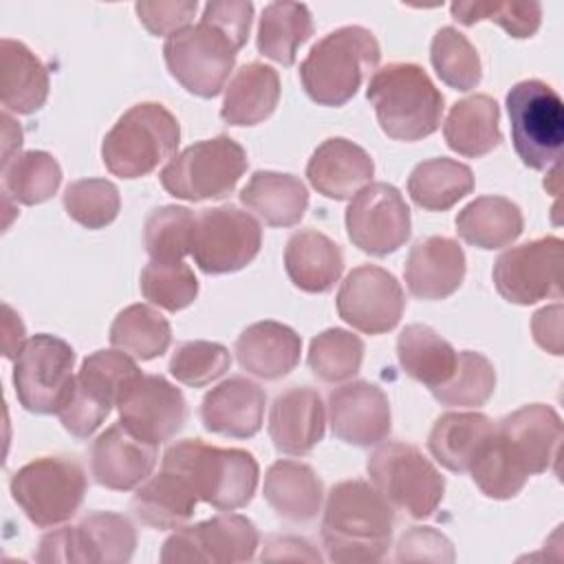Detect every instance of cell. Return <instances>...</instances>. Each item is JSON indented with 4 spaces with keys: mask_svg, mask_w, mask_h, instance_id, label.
Masks as SVG:
<instances>
[{
    "mask_svg": "<svg viewBox=\"0 0 564 564\" xmlns=\"http://www.w3.org/2000/svg\"><path fill=\"white\" fill-rule=\"evenodd\" d=\"M562 441L564 425L551 405H522L496 423L491 443L469 474L487 498L509 500L529 476L557 471Z\"/></svg>",
    "mask_w": 564,
    "mask_h": 564,
    "instance_id": "obj_1",
    "label": "cell"
},
{
    "mask_svg": "<svg viewBox=\"0 0 564 564\" xmlns=\"http://www.w3.org/2000/svg\"><path fill=\"white\" fill-rule=\"evenodd\" d=\"M394 511L372 482L341 480L326 496L322 544L326 557L339 564H372L383 560L392 542Z\"/></svg>",
    "mask_w": 564,
    "mask_h": 564,
    "instance_id": "obj_2",
    "label": "cell"
},
{
    "mask_svg": "<svg viewBox=\"0 0 564 564\" xmlns=\"http://www.w3.org/2000/svg\"><path fill=\"white\" fill-rule=\"evenodd\" d=\"M161 467L178 471L198 500L220 511L247 507L256 494L260 476L251 452L207 445L200 438H183L170 445Z\"/></svg>",
    "mask_w": 564,
    "mask_h": 564,
    "instance_id": "obj_3",
    "label": "cell"
},
{
    "mask_svg": "<svg viewBox=\"0 0 564 564\" xmlns=\"http://www.w3.org/2000/svg\"><path fill=\"white\" fill-rule=\"evenodd\" d=\"M383 134L419 141L434 134L443 117V95L430 75L412 62H390L375 70L366 90Z\"/></svg>",
    "mask_w": 564,
    "mask_h": 564,
    "instance_id": "obj_4",
    "label": "cell"
},
{
    "mask_svg": "<svg viewBox=\"0 0 564 564\" xmlns=\"http://www.w3.org/2000/svg\"><path fill=\"white\" fill-rule=\"evenodd\" d=\"M381 48L372 31L348 24L317 40L300 64V82L319 106H344L377 68Z\"/></svg>",
    "mask_w": 564,
    "mask_h": 564,
    "instance_id": "obj_5",
    "label": "cell"
},
{
    "mask_svg": "<svg viewBox=\"0 0 564 564\" xmlns=\"http://www.w3.org/2000/svg\"><path fill=\"white\" fill-rule=\"evenodd\" d=\"M181 141L176 117L156 101L126 110L101 143L106 170L119 178H139L174 154Z\"/></svg>",
    "mask_w": 564,
    "mask_h": 564,
    "instance_id": "obj_6",
    "label": "cell"
},
{
    "mask_svg": "<svg viewBox=\"0 0 564 564\" xmlns=\"http://www.w3.org/2000/svg\"><path fill=\"white\" fill-rule=\"evenodd\" d=\"M366 469L370 482L390 507L410 518H430L443 500L445 478L416 445L403 441L381 443L368 456Z\"/></svg>",
    "mask_w": 564,
    "mask_h": 564,
    "instance_id": "obj_7",
    "label": "cell"
},
{
    "mask_svg": "<svg viewBox=\"0 0 564 564\" xmlns=\"http://www.w3.org/2000/svg\"><path fill=\"white\" fill-rule=\"evenodd\" d=\"M139 375L137 361L119 348L88 355L57 410L64 430L77 438H88L117 405L121 390Z\"/></svg>",
    "mask_w": 564,
    "mask_h": 564,
    "instance_id": "obj_8",
    "label": "cell"
},
{
    "mask_svg": "<svg viewBox=\"0 0 564 564\" xmlns=\"http://www.w3.org/2000/svg\"><path fill=\"white\" fill-rule=\"evenodd\" d=\"M247 165L245 148L231 137L218 134L181 150L161 170L159 178L174 198L200 203L231 194Z\"/></svg>",
    "mask_w": 564,
    "mask_h": 564,
    "instance_id": "obj_9",
    "label": "cell"
},
{
    "mask_svg": "<svg viewBox=\"0 0 564 564\" xmlns=\"http://www.w3.org/2000/svg\"><path fill=\"white\" fill-rule=\"evenodd\" d=\"M511 123V141L520 161L531 170H549L557 163L564 143L562 97L540 79L511 86L505 97Z\"/></svg>",
    "mask_w": 564,
    "mask_h": 564,
    "instance_id": "obj_10",
    "label": "cell"
},
{
    "mask_svg": "<svg viewBox=\"0 0 564 564\" xmlns=\"http://www.w3.org/2000/svg\"><path fill=\"white\" fill-rule=\"evenodd\" d=\"M9 489L35 527H57L82 507L86 471L73 456H42L20 467L11 476Z\"/></svg>",
    "mask_w": 564,
    "mask_h": 564,
    "instance_id": "obj_11",
    "label": "cell"
},
{
    "mask_svg": "<svg viewBox=\"0 0 564 564\" xmlns=\"http://www.w3.org/2000/svg\"><path fill=\"white\" fill-rule=\"evenodd\" d=\"M240 46L216 24L203 20L170 35L163 57L170 75L192 95L216 97L236 64Z\"/></svg>",
    "mask_w": 564,
    "mask_h": 564,
    "instance_id": "obj_12",
    "label": "cell"
},
{
    "mask_svg": "<svg viewBox=\"0 0 564 564\" xmlns=\"http://www.w3.org/2000/svg\"><path fill=\"white\" fill-rule=\"evenodd\" d=\"M137 546L132 522L115 511H90L77 524L62 527L40 540L37 562L121 564Z\"/></svg>",
    "mask_w": 564,
    "mask_h": 564,
    "instance_id": "obj_13",
    "label": "cell"
},
{
    "mask_svg": "<svg viewBox=\"0 0 564 564\" xmlns=\"http://www.w3.org/2000/svg\"><path fill=\"white\" fill-rule=\"evenodd\" d=\"M75 350L68 341L40 333L26 339L13 364V388L20 405L33 414H57L70 381Z\"/></svg>",
    "mask_w": 564,
    "mask_h": 564,
    "instance_id": "obj_14",
    "label": "cell"
},
{
    "mask_svg": "<svg viewBox=\"0 0 564 564\" xmlns=\"http://www.w3.org/2000/svg\"><path fill=\"white\" fill-rule=\"evenodd\" d=\"M258 220L236 205L203 209L196 216L192 256L200 271L220 275L245 269L260 251Z\"/></svg>",
    "mask_w": 564,
    "mask_h": 564,
    "instance_id": "obj_15",
    "label": "cell"
},
{
    "mask_svg": "<svg viewBox=\"0 0 564 564\" xmlns=\"http://www.w3.org/2000/svg\"><path fill=\"white\" fill-rule=\"evenodd\" d=\"M562 238L542 236L511 247L494 262L496 291L511 304L529 306L562 295Z\"/></svg>",
    "mask_w": 564,
    "mask_h": 564,
    "instance_id": "obj_16",
    "label": "cell"
},
{
    "mask_svg": "<svg viewBox=\"0 0 564 564\" xmlns=\"http://www.w3.org/2000/svg\"><path fill=\"white\" fill-rule=\"evenodd\" d=\"M258 544L260 535L256 524L240 513L227 511L189 527H178V531L163 542L161 562H249L256 557Z\"/></svg>",
    "mask_w": 564,
    "mask_h": 564,
    "instance_id": "obj_17",
    "label": "cell"
},
{
    "mask_svg": "<svg viewBox=\"0 0 564 564\" xmlns=\"http://www.w3.org/2000/svg\"><path fill=\"white\" fill-rule=\"evenodd\" d=\"M410 207L390 183H370L357 192L346 209L350 242L364 253L383 258L410 238Z\"/></svg>",
    "mask_w": 564,
    "mask_h": 564,
    "instance_id": "obj_18",
    "label": "cell"
},
{
    "mask_svg": "<svg viewBox=\"0 0 564 564\" xmlns=\"http://www.w3.org/2000/svg\"><path fill=\"white\" fill-rule=\"evenodd\" d=\"M405 295L397 278L377 267L352 269L337 291L339 317L359 333L381 335L392 330L403 315Z\"/></svg>",
    "mask_w": 564,
    "mask_h": 564,
    "instance_id": "obj_19",
    "label": "cell"
},
{
    "mask_svg": "<svg viewBox=\"0 0 564 564\" xmlns=\"http://www.w3.org/2000/svg\"><path fill=\"white\" fill-rule=\"evenodd\" d=\"M117 410L119 423L152 445L174 438L187 419L183 392L161 375L134 377L121 390Z\"/></svg>",
    "mask_w": 564,
    "mask_h": 564,
    "instance_id": "obj_20",
    "label": "cell"
},
{
    "mask_svg": "<svg viewBox=\"0 0 564 564\" xmlns=\"http://www.w3.org/2000/svg\"><path fill=\"white\" fill-rule=\"evenodd\" d=\"M333 434L357 447L381 443L390 434V403L386 392L370 381H350L328 392Z\"/></svg>",
    "mask_w": 564,
    "mask_h": 564,
    "instance_id": "obj_21",
    "label": "cell"
},
{
    "mask_svg": "<svg viewBox=\"0 0 564 564\" xmlns=\"http://www.w3.org/2000/svg\"><path fill=\"white\" fill-rule=\"evenodd\" d=\"M156 445L139 438L121 423L101 432L90 447V474L97 485L112 491H130L152 476Z\"/></svg>",
    "mask_w": 564,
    "mask_h": 564,
    "instance_id": "obj_22",
    "label": "cell"
},
{
    "mask_svg": "<svg viewBox=\"0 0 564 564\" xmlns=\"http://www.w3.org/2000/svg\"><path fill=\"white\" fill-rule=\"evenodd\" d=\"M267 394L247 377H229L212 388L200 403L207 432L229 438H251L262 427Z\"/></svg>",
    "mask_w": 564,
    "mask_h": 564,
    "instance_id": "obj_23",
    "label": "cell"
},
{
    "mask_svg": "<svg viewBox=\"0 0 564 564\" xmlns=\"http://www.w3.org/2000/svg\"><path fill=\"white\" fill-rule=\"evenodd\" d=\"M324 401L308 386L284 390L269 410V436L275 449L289 456L308 454L324 438Z\"/></svg>",
    "mask_w": 564,
    "mask_h": 564,
    "instance_id": "obj_24",
    "label": "cell"
},
{
    "mask_svg": "<svg viewBox=\"0 0 564 564\" xmlns=\"http://www.w3.org/2000/svg\"><path fill=\"white\" fill-rule=\"evenodd\" d=\"M465 251L447 236H427L408 253L403 278L408 291L419 300H445L465 278Z\"/></svg>",
    "mask_w": 564,
    "mask_h": 564,
    "instance_id": "obj_25",
    "label": "cell"
},
{
    "mask_svg": "<svg viewBox=\"0 0 564 564\" xmlns=\"http://www.w3.org/2000/svg\"><path fill=\"white\" fill-rule=\"evenodd\" d=\"M372 174L375 161L370 154L344 137L319 143L306 163L308 183L333 200L352 198L370 183Z\"/></svg>",
    "mask_w": 564,
    "mask_h": 564,
    "instance_id": "obj_26",
    "label": "cell"
},
{
    "mask_svg": "<svg viewBox=\"0 0 564 564\" xmlns=\"http://www.w3.org/2000/svg\"><path fill=\"white\" fill-rule=\"evenodd\" d=\"M234 352L242 370L258 379L275 381L300 364L302 339L291 326L264 319L247 326L238 335Z\"/></svg>",
    "mask_w": 564,
    "mask_h": 564,
    "instance_id": "obj_27",
    "label": "cell"
},
{
    "mask_svg": "<svg viewBox=\"0 0 564 564\" xmlns=\"http://www.w3.org/2000/svg\"><path fill=\"white\" fill-rule=\"evenodd\" d=\"M496 434V423L482 412H445L427 436L436 463L449 471H469Z\"/></svg>",
    "mask_w": 564,
    "mask_h": 564,
    "instance_id": "obj_28",
    "label": "cell"
},
{
    "mask_svg": "<svg viewBox=\"0 0 564 564\" xmlns=\"http://www.w3.org/2000/svg\"><path fill=\"white\" fill-rule=\"evenodd\" d=\"M284 269L289 280L306 293H326L344 271L341 247L317 229L291 234L284 247Z\"/></svg>",
    "mask_w": 564,
    "mask_h": 564,
    "instance_id": "obj_29",
    "label": "cell"
},
{
    "mask_svg": "<svg viewBox=\"0 0 564 564\" xmlns=\"http://www.w3.org/2000/svg\"><path fill=\"white\" fill-rule=\"evenodd\" d=\"M48 97V70L42 59L22 42H0V99L4 112L31 115Z\"/></svg>",
    "mask_w": 564,
    "mask_h": 564,
    "instance_id": "obj_30",
    "label": "cell"
},
{
    "mask_svg": "<svg viewBox=\"0 0 564 564\" xmlns=\"http://www.w3.org/2000/svg\"><path fill=\"white\" fill-rule=\"evenodd\" d=\"M264 500L289 522H311L322 507L324 487L315 469L300 460H278L267 469Z\"/></svg>",
    "mask_w": 564,
    "mask_h": 564,
    "instance_id": "obj_31",
    "label": "cell"
},
{
    "mask_svg": "<svg viewBox=\"0 0 564 564\" xmlns=\"http://www.w3.org/2000/svg\"><path fill=\"white\" fill-rule=\"evenodd\" d=\"M278 101V70L262 62H249L240 66L225 86L220 117L229 126H256L273 115Z\"/></svg>",
    "mask_w": 564,
    "mask_h": 564,
    "instance_id": "obj_32",
    "label": "cell"
},
{
    "mask_svg": "<svg viewBox=\"0 0 564 564\" xmlns=\"http://www.w3.org/2000/svg\"><path fill=\"white\" fill-rule=\"evenodd\" d=\"M240 203L269 227H293L308 207V192L293 174L258 170L240 189Z\"/></svg>",
    "mask_w": 564,
    "mask_h": 564,
    "instance_id": "obj_33",
    "label": "cell"
},
{
    "mask_svg": "<svg viewBox=\"0 0 564 564\" xmlns=\"http://www.w3.org/2000/svg\"><path fill=\"white\" fill-rule=\"evenodd\" d=\"M196 502L189 482L178 471L161 467L156 476L139 485L130 507L141 524L163 531L183 527L194 516Z\"/></svg>",
    "mask_w": 564,
    "mask_h": 564,
    "instance_id": "obj_34",
    "label": "cell"
},
{
    "mask_svg": "<svg viewBox=\"0 0 564 564\" xmlns=\"http://www.w3.org/2000/svg\"><path fill=\"white\" fill-rule=\"evenodd\" d=\"M449 150L460 156L478 159L500 145V108L489 95H469L452 106L443 123Z\"/></svg>",
    "mask_w": 564,
    "mask_h": 564,
    "instance_id": "obj_35",
    "label": "cell"
},
{
    "mask_svg": "<svg viewBox=\"0 0 564 564\" xmlns=\"http://www.w3.org/2000/svg\"><path fill=\"white\" fill-rule=\"evenodd\" d=\"M524 229L522 212L505 196H478L456 216L458 236L478 249H500L518 240Z\"/></svg>",
    "mask_w": 564,
    "mask_h": 564,
    "instance_id": "obj_36",
    "label": "cell"
},
{
    "mask_svg": "<svg viewBox=\"0 0 564 564\" xmlns=\"http://www.w3.org/2000/svg\"><path fill=\"white\" fill-rule=\"evenodd\" d=\"M397 357L403 372L430 390L447 383L458 361L454 346L425 324H410L401 330Z\"/></svg>",
    "mask_w": 564,
    "mask_h": 564,
    "instance_id": "obj_37",
    "label": "cell"
},
{
    "mask_svg": "<svg viewBox=\"0 0 564 564\" xmlns=\"http://www.w3.org/2000/svg\"><path fill=\"white\" fill-rule=\"evenodd\" d=\"M471 167L447 156L421 161L408 178V194L412 203L427 212H445L471 194Z\"/></svg>",
    "mask_w": 564,
    "mask_h": 564,
    "instance_id": "obj_38",
    "label": "cell"
},
{
    "mask_svg": "<svg viewBox=\"0 0 564 564\" xmlns=\"http://www.w3.org/2000/svg\"><path fill=\"white\" fill-rule=\"evenodd\" d=\"M311 33L313 18L306 4L271 2L262 9L256 46L260 55L282 66H291L295 62L297 48L311 37Z\"/></svg>",
    "mask_w": 564,
    "mask_h": 564,
    "instance_id": "obj_39",
    "label": "cell"
},
{
    "mask_svg": "<svg viewBox=\"0 0 564 564\" xmlns=\"http://www.w3.org/2000/svg\"><path fill=\"white\" fill-rule=\"evenodd\" d=\"M170 322L150 304L126 306L110 326V344L139 361L161 357L170 348Z\"/></svg>",
    "mask_w": 564,
    "mask_h": 564,
    "instance_id": "obj_40",
    "label": "cell"
},
{
    "mask_svg": "<svg viewBox=\"0 0 564 564\" xmlns=\"http://www.w3.org/2000/svg\"><path fill=\"white\" fill-rule=\"evenodd\" d=\"M62 183L57 159L44 150L20 152L2 163V194L22 205L48 200Z\"/></svg>",
    "mask_w": 564,
    "mask_h": 564,
    "instance_id": "obj_41",
    "label": "cell"
},
{
    "mask_svg": "<svg viewBox=\"0 0 564 564\" xmlns=\"http://www.w3.org/2000/svg\"><path fill=\"white\" fill-rule=\"evenodd\" d=\"M196 216L187 207L163 205L150 212L143 225V245L154 262H178L192 253Z\"/></svg>",
    "mask_w": 564,
    "mask_h": 564,
    "instance_id": "obj_42",
    "label": "cell"
},
{
    "mask_svg": "<svg viewBox=\"0 0 564 564\" xmlns=\"http://www.w3.org/2000/svg\"><path fill=\"white\" fill-rule=\"evenodd\" d=\"M430 59L441 82L454 90H471L482 77L476 46L454 26H443L434 33Z\"/></svg>",
    "mask_w": 564,
    "mask_h": 564,
    "instance_id": "obj_43",
    "label": "cell"
},
{
    "mask_svg": "<svg viewBox=\"0 0 564 564\" xmlns=\"http://www.w3.org/2000/svg\"><path fill=\"white\" fill-rule=\"evenodd\" d=\"M306 361L319 381H346L361 368L364 341L346 328H326L311 339Z\"/></svg>",
    "mask_w": 564,
    "mask_h": 564,
    "instance_id": "obj_44",
    "label": "cell"
},
{
    "mask_svg": "<svg viewBox=\"0 0 564 564\" xmlns=\"http://www.w3.org/2000/svg\"><path fill=\"white\" fill-rule=\"evenodd\" d=\"M496 390L494 364L474 350L458 352L452 379L432 390L434 399L449 408H478L489 401Z\"/></svg>",
    "mask_w": 564,
    "mask_h": 564,
    "instance_id": "obj_45",
    "label": "cell"
},
{
    "mask_svg": "<svg viewBox=\"0 0 564 564\" xmlns=\"http://www.w3.org/2000/svg\"><path fill=\"white\" fill-rule=\"evenodd\" d=\"M143 297L170 313L187 308L198 295V280L189 264L178 262H154L150 260L141 271Z\"/></svg>",
    "mask_w": 564,
    "mask_h": 564,
    "instance_id": "obj_46",
    "label": "cell"
},
{
    "mask_svg": "<svg viewBox=\"0 0 564 564\" xmlns=\"http://www.w3.org/2000/svg\"><path fill=\"white\" fill-rule=\"evenodd\" d=\"M64 209L82 227L101 229L117 218L121 196L106 178H82L64 189Z\"/></svg>",
    "mask_w": 564,
    "mask_h": 564,
    "instance_id": "obj_47",
    "label": "cell"
},
{
    "mask_svg": "<svg viewBox=\"0 0 564 564\" xmlns=\"http://www.w3.org/2000/svg\"><path fill=\"white\" fill-rule=\"evenodd\" d=\"M452 18L465 26L489 20L500 24L511 37H531L540 29V2H452Z\"/></svg>",
    "mask_w": 564,
    "mask_h": 564,
    "instance_id": "obj_48",
    "label": "cell"
},
{
    "mask_svg": "<svg viewBox=\"0 0 564 564\" xmlns=\"http://www.w3.org/2000/svg\"><path fill=\"white\" fill-rule=\"evenodd\" d=\"M229 364L231 357L223 344L194 339L176 346L170 359V375L189 388H203L223 377Z\"/></svg>",
    "mask_w": 564,
    "mask_h": 564,
    "instance_id": "obj_49",
    "label": "cell"
},
{
    "mask_svg": "<svg viewBox=\"0 0 564 564\" xmlns=\"http://www.w3.org/2000/svg\"><path fill=\"white\" fill-rule=\"evenodd\" d=\"M198 9L196 0H159V2H137L134 11L139 22L152 35H174L189 26Z\"/></svg>",
    "mask_w": 564,
    "mask_h": 564,
    "instance_id": "obj_50",
    "label": "cell"
},
{
    "mask_svg": "<svg viewBox=\"0 0 564 564\" xmlns=\"http://www.w3.org/2000/svg\"><path fill=\"white\" fill-rule=\"evenodd\" d=\"M397 562H454L452 542L432 527H412L397 544Z\"/></svg>",
    "mask_w": 564,
    "mask_h": 564,
    "instance_id": "obj_51",
    "label": "cell"
},
{
    "mask_svg": "<svg viewBox=\"0 0 564 564\" xmlns=\"http://www.w3.org/2000/svg\"><path fill=\"white\" fill-rule=\"evenodd\" d=\"M203 20L223 29L240 48L245 46L253 20V4L249 0H216L203 9Z\"/></svg>",
    "mask_w": 564,
    "mask_h": 564,
    "instance_id": "obj_52",
    "label": "cell"
},
{
    "mask_svg": "<svg viewBox=\"0 0 564 564\" xmlns=\"http://www.w3.org/2000/svg\"><path fill=\"white\" fill-rule=\"evenodd\" d=\"M562 304L557 302L540 308L531 319V330L538 346L551 355H562Z\"/></svg>",
    "mask_w": 564,
    "mask_h": 564,
    "instance_id": "obj_53",
    "label": "cell"
},
{
    "mask_svg": "<svg viewBox=\"0 0 564 564\" xmlns=\"http://www.w3.org/2000/svg\"><path fill=\"white\" fill-rule=\"evenodd\" d=\"M264 562H278V560H306V562H322V555L304 540L295 535H273L267 540L264 551L260 555Z\"/></svg>",
    "mask_w": 564,
    "mask_h": 564,
    "instance_id": "obj_54",
    "label": "cell"
},
{
    "mask_svg": "<svg viewBox=\"0 0 564 564\" xmlns=\"http://www.w3.org/2000/svg\"><path fill=\"white\" fill-rule=\"evenodd\" d=\"M2 313H4V319H2L4 357L7 359H15L18 352L22 350V346L26 344V339H24V324H22L20 315L9 304L2 306Z\"/></svg>",
    "mask_w": 564,
    "mask_h": 564,
    "instance_id": "obj_55",
    "label": "cell"
},
{
    "mask_svg": "<svg viewBox=\"0 0 564 564\" xmlns=\"http://www.w3.org/2000/svg\"><path fill=\"white\" fill-rule=\"evenodd\" d=\"M2 163L20 154L22 148V128L9 117V112H2Z\"/></svg>",
    "mask_w": 564,
    "mask_h": 564,
    "instance_id": "obj_56",
    "label": "cell"
}]
</instances>
